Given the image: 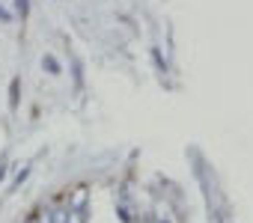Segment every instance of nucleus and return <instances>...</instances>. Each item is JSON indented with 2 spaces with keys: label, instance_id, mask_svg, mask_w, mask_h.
I'll use <instances>...</instances> for the list:
<instances>
[{
  "label": "nucleus",
  "instance_id": "3",
  "mask_svg": "<svg viewBox=\"0 0 253 223\" xmlns=\"http://www.w3.org/2000/svg\"><path fill=\"white\" fill-rule=\"evenodd\" d=\"M51 223H69V214H66V211H57V214L51 217Z\"/></svg>",
  "mask_w": 253,
  "mask_h": 223
},
{
  "label": "nucleus",
  "instance_id": "4",
  "mask_svg": "<svg viewBox=\"0 0 253 223\" xmlns=\"http://www.w3.org/2000/svg\"><path fill=\"white\" fill-rule=\"evenodd\" d=\"M15 6H18V12L24 15V12H27V0H15Z\"/></svg>",
  "mask_w": 253,
  "mask_h": 223
},
{
  "label": "nucleus",
  "instance_id": "1",
  "mask_svg": "<svg viewBox=\"0 0 253 223\" xmlns=\"http://www.w3.org/2000/svg\"><path fill=\"white\" fill-rule=\"evenodd\" d=\"M84 205H86V190H84V187H78V190H75V196H72V211H81Z\"/></svg>",
  "mask_w": 253,
  "mask_h": 223
},
{
  "label": "nucleus",
  "instance_id": "2",
  "mask_svg": "<svg viewBox=\"0 0 253 223\" xmlns=\"http://www.w3.org/2000/svg\"><path fill=\"white\" fill-rule=\"evenodd\" d=\"M42 66H45L48 72H54V74L60 72V66H57V60H54V57H45V60H42Z\"/></svg>",
  "mask_w": 253,
  "mask_h": 223
},
{
  "label": "nucleus",
  "instance_id": "5",
  "mask_svg": "<svg viewBox=\"0 0 253 223\" xmlns=\"http://www.w3.org/2000/svg\"><path fill=\"white\" fill-rule=\"evenodd\" d=\"M0 18H3V21H9V12H6V9H0Z\"/></svg>",
  "mask_w": 253,
  "mask_h": 223
}]
</instances>
